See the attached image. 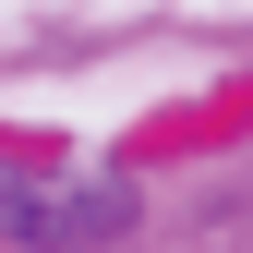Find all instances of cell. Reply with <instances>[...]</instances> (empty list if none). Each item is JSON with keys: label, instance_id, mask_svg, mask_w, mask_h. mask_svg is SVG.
<instances>
[{"label": "cell", "instance_id": "cell-1", "mask_svg": "<svg viewBox=\"0 0 253 253\" xmlns=\"http://www.w3.org/2000/svg\"><path fill=\"white\" fill-rule=\"evenodd\" d=\"M121 217H133V205H121L109 181H97V193H84V181H0V229H12V241H109Z\"/></svg>", "mask_w": 253, "mask_h": 253}]
</instances>
